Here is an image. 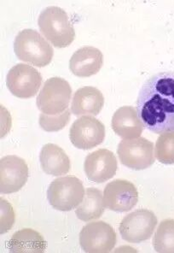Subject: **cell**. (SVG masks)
<instances>
[{
    "mask_svg": "<svg viewBox=\"0 0 174 253\" xmlns=\"http://www.w3.org/2000/svg\"><path fill=\"white\" fill-rule=\"evenodd\" d=\"M104 194L95 187H89L81 204L75 210L77 217L83 221L100 218L104 212Z\"/></svg>",
    "mask_w": 174,
    "mask_h": 253,
    "instance_id": "19",
    "label": "cell"
},
{
    "mask_svg": "<svg viewBox=\"0 0 174 253\" xmlns=\"http://www.w3.org/2000/svg\"><path fill=\"white\" fill-rule=\"evenodd\" d=\"M104 64V55L98 48L84 46L77 50L70 61V69L78 77H90L98 74Z\"/></svg>",
    "mask_w": 174,
    "mask_h": 253,
    "instance_id": "14",
    "label": "cell"
},
{
    "mask_svg": "<svg viewBox=\"0 0 174 253\" xmlns=\"http://www.w3.org/2000/svg\"><path fill=\"white\" fill-rule=\"evenodd\" d=\"M116 242V233L105 221L89 222L79 233V245L85 253H110Z\"/></svg>",
    "mask_w": 174,
    "mask_h": 253,
    "instance_id": "7",
    "label": "cell"
},
{
    "mask_svg": "<svg viewBox=\"0 0 174 253\" xmlns=\"http://www.w3.org/2000/svg\"><path fill=\"white\" fill-rule=\"evenodd\" d=\"M72 89L66 80L52 77L44 83L37 98V106L42 113L56 116L69 108Z\"/></svg>",
    "mask_w": 174,
    "mask_h": 253,
    "instance_id": "5",
    "label": "cell"
},
{
    "mask_svg": "<svg viewBox=\"0 0 174 253\" xmlns=\"http://www.w3.org/2000/svg\"><path fill=\"white\" fill-rule=\"evenodd\" d=\"M42 34L55 47L65 48L75 38L73 26L65 10L60 7L50 6L44 9L38 19Z\"/></svg>",
    "mask_w": 174,
    "mask_h": 253,
    "instance_id": "2",
    "label": "cell"
},
{
    "mask_svg": "<svg viewBox=\"0 0 174 253\" xmlns=\"http://www.w3.org/2000/svg\"><path fill=\"white\" fill-rule=\"evenodd\" d=\"M41 84L40 73L25 63L16 64L7 75V87L17 98H32L37 94Z\"/></svg>",
    "mask_w": 174,
    "mask_h": 253,
    "instance_id": "9",
    "label": "cell"
},
{
    "mask_svg": "<svg viewBox=\"0 0 174 253\" xmlns=\"http://www.w3.org/2000/svg\"><path fill=\"white\" fill-rule=\"evenodd\" d=\"M117 154L122 165L134 170L149 168L155 163L154 144L142 137L121 140Z\"/></svg>",
    "mask_w": 174,
    "mask_h": 253,
    "instance_id": "6",
    "label": "cell"
},
{
    "mask_svg": "<svg viewBox=\"0 0 174 253\" xmlns=\"http://www.w3.org/2000/svg\"><path fill=\"white\" fill-rule=\"evenodd\" d=\"M112 128L122 139H137L141 136L144 125L140 120L137 109L133 106H122L112 117Z\"/></svg>",
    "mask_w": 174,
    "mask_h": 253,
    "instance_id": "15",
    "label": "cell"
},
{
    "mask_svg": "<svg viewBox=\"0 0 174 253\" xmlns=\"http://www.w3.org/2000/svg\"><path fill=\"white\" fill-rule=\"evenodd\" d=\"M71 113L67 109L64 113L56 116H48L42 113L39 117V125L46 132H57L64 128V126L70 123Z\"/></svg>",
    "mask_w": 174,
    "mask_h": 253,
    "instance_id": "22",
    "label": "cell"
},
{
    "mask_svg": "<svg viewBox=\"0 0 174 253\" xmlns=\"http://www.w3.org/2000/svg\"><path fill=\"white\" fill-rule=\"evenodd\" d=\"M1 201L4 205V208H3V206H2L1 211H2V214L4 213V215H5L4 220L1 221V234H3V233L9 231L10 228L14 224L15 214L13 211L12 207L7 203V201H5V200L3 201V200H1Z\"/></svg>",
    "mask_w": 174,
    "mask_h": 253,
    "instance_id": "23",
    "label": "cell"
},
{
    "mask_svg": "<svg viewBox=\"0 0 174 253\" xmlns=\"http://www.w3.org/2000/svg\"><path fill=\"white\" fill-rule=\"evenodd\" d=\"M153 247L160 253H174V220L166 219L156 229Z\"/></svg>",
    "mask_w": 174,
    "mask_h": 253,
    "instance_id": "20",
    "label": "cell"
},
{
    "mask_svg": "<svg viewBox=\"0 0 174 253\" xmlns=\"http://www.w3.org/2000/svg\"><path fill=\"white\" fill-rule=\"evenodd\" d=\"M137 111L147 129L174 131V72H162L146 81L137 100Z\"/></svg>",
    "mask_w": 174,
    "mask_h": 253,
    "instance_id": "1",
    "label": "cell"
},
{
    "mask_svg": "<svg viewBox=\"0 0 174 253\" xmlns=\"http://www.w3.org/2000/svg\"><path fill=\"white\" fill-rule=\"evenodd\" d=\"M104 105V98L100 90L93 86H84L74 92L71 111L74 116H98Z\"/></svg>",
    "mask_w": 174,
    "mask_h": 253,
    "instance_id": "16",
    "label": "cell"
},
{
    "mask_svg": "<svg viewBox=\"0 0 174 253\" xmlns=\"http://www.w3.org/2000/svg\"><path fill=\"white\" fill-rule=\"evenodd\" d=\"M14 51L20 60L39 68L47 66L54 56L51 44L35 29H24L16 35Z\"/></svg>",
    "mask_w": 174,
    "mask_h": 253,
    "instance_id": "3",
    "label": "cell"
},
{
    "mask_svg": "<svg viewBox=\"0 0 174 253\" xmlns=\"http://www.w3.org/2000/svg\"><path fill=\"white\" fill-rule=\"evenodd\" d=\"M138 201V190L129 180H113L107 184L104 191L105 208L113 211H129L136 206Z\"/></svg>",
    "mask_w": 174,
    "mask_h": 253,
    "instance_id": "11",
    "label": "cell"
},
{
    "mask_svg": "<svg viewBox=\"0 0 174 253\" xmlns=\"http://www.w3.org/2000/svg\"><path fill=\"white\" fill-rule=\"evenodd\" d=\"M86 191L81 180L68 175L57 178L51 182L47 190L48 201L55 210L70 211L81 204Z\"/></svg>",
    "mask_w": 174,
    "mask_h": 253,
    "instance_id": "4",
    "label": "cell"
},
{
    "mask_svg": "<svg viewBox=\"0 0 174 253\" xmlns=\"http://www.w3.org/2000/svg\"><path fill=\"white\" fill-rule=\"evenodd\" d=\"M29 179V167L24 159L17 156H6L0 160V192L16 193L25 186Z\"/></svg>",
    "mask_w": 174,
    "mask_h": 253,
    "instance_id": "12",
    "label": "cell"
},
{
    "mask_svg": "<svg viewBox=\"0 0 174 253\" xmlns=\"http://www.w3.org/2000/svg\"><path fill=\"white\" fill-rule=\"evenodd\" d=\"M8 247L10 253H42L46 248V241L38 232L23 228L13 234Z\"/></svg>",
    "mask_w": 174,
    "mask_h": 253,
    "instance_id": "18",
    "label": "cell"
},
{
    "mask_svg": "<svg viewBox=\"0 0 174 253\" xmlns=\"http://www.w3.org/2000/svg\"><path fill=\"white\" fill-rule=\"evenodd\" d=\"M117 168L116 157L107 149H99L90 153L84 164L86 176L96 183H104L112 179Z\"/></svg>",
    "mask_w": 174,
    "mask_h": 253,
    "instance_id": "13",
    "label": "cell"
},
{
    "mask_svg": "<svg viewBox=\"0 0 174 253\" xmlns=\"http://www.w3.org/2000/svg\"><path fill=\"white\" fill-rule=\"evenodd\" d=\"M39 161L45 174L60 176L69 173L71 163L69 156L60 146L54 144H46L41 149Z\"/></svg>",
    "mask_w": 174,
    "mask_h": 253,
    "instance_id": "17",
    "label": "cell"
},
{
    "mask_svg": "<svg viewBox=\"0 0 174 253\" xmlns=\"http://www.w3.org/2000/svg\"><path fill=\"white\" fill-rule=\"evenodd\" d=\"M70 138L71 143L76 148H94L104 140V125L91 116L79 117L70 127Z\"/></svg>",
    "mask_w": 174,
    "mask_h": 253,
    "instance_id": "10",
    "label": "cell"
},
{
    "mask_svg": "<svg viewBox=\"0 0 174 253\" xmlns=\"http://www.w3.org/2000/svg\"><path fill=\"white\" fill-rule=\"evenodd\" d=\"M155 156L164 165L174 164V131L161 133L156 140Z\"/></svg>",
    "mask_w": 174,
    "mask_h": 253,
    "instance_id": "21",
    "label": "cell"
},
{
    "mask_svg": "<svg viewBox=\"0 0 174 253\" xmlns=\"http://www.w3.org/2000/svg\"><path fill=\"white\" fill-rule=\"evenodd\" d=\"M157 222V217L152 211L138 210L124 217L119 230L124 241L129 243H141L152 236Z\"/></svg>",
    "mask_w": 174,
    "mask_h": 253,
    "instance_id": "8",
    "label": "cell"
}]
</instances>
